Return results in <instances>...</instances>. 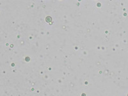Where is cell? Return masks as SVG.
I'll return each mask as SVG.
<instances>
[{
    "instance_id": "obj_1",
    "label": "cell",
    "mask_w": 128,
    "mask_h": 96,
    "mask_svg": "<svg viewBox=\"0 0 128 96\" xmlns=\"http://www.w3.org/2000/svg\"><path fill=\"white\" fill-rule=\"evenodd\" d=\"M48 20H49V21H51V17H47V18H46V21H47V22L48 21Z\"/></svg>"
},
{
    "instance_id": "obj_2",
    "label": "cell",
    "mask_w": 128,
    "mask_h": 96,
    "mask_svg": "<svg viewBox=\"0 0 128 96\" xmlns=\"http://www.w3.org/2000/svg\"></svg>"
}]
</instances>
